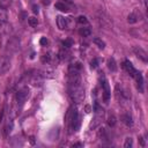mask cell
<instances>
[{
    "instance_id": "32",
    "label": "cell",
    "mask_w": 148,
    "mask_h": 148,
    "mask_svg": "<svg viewBox=\"0 0 148 148\" xmlns=\"http://www.w3.org/2000/svg\"><path fill=\"white\" fill-rule=\"evenodd\" d=\"M42 2H43V5H50V0H42Z\"/></svg>"
},
{
    "instance_id": "22",
    "label": "cell",
    "mask_w": 148,
    "mask_h": 148,
    "mask_svg": "<svg viewBox=\"0 0 148 148\" xmlns=\"http://www.w3.org/2000/svg\"><path fill=\"white\" fill-rule=\"evenodd\" d=\"M7 18H8L7 10L2 7H0V21H7Z\"/></svg>"
},
{
    "instance_id": "24",
    "label": "cell",
    "mask_w": 148,
    "mask_h": 148,
    "mask_svg": "<svg viewBox=\"0 0 148 148\" xmlns=\"http://www.w3.org/2000/svg\"><path fill=\"white\" fill-rule=\"evenodd\" d=\"M12 5V0H0V7L2 8H8Z\"/></svg>"
},
{
    "instance_id": "20",
    "label": "cell",
    "mask_w": 148,
    "mask_h": 148,
    "mask_svg": "<svg viewBox=\"0 0 148 148\" xmlns=\"http://www.w3.org/2000/svg\"><path fill=\"white\" fill-rule=\"evenodd\" d=\"M106 123H108V125H109L110 127H113V126L117 124V117H116L114 114H109Z\"/></svg>"
},
{
    "instance_id": "13",
    "label": "cell",
    "mask_w": 148,
    "mask_h": 148,
    "mask_svg": "<svg viewBox=\"0 0 148 148\" xmlns=\"http://www.w3.org/2000/svg\"><path fill=\"white\" fill-rule=\"evenodd\" d=\"M134 79H135V81H136V86H138V89L142 92L143 91V77H142V75H141V73H136L135 74V76H134Z\"/></svg>"
},
{
    "instance_id": "7",
    "label": "cell",
    "mask_w": 148,
    "mask_h": 148,
    "mask_svg": "<svg viewBox=\"0 0 148 148\" xmlns=\"http://www.w3.org/2000/svg\"><path fill=\"white\" fill-rule=\"evenodd\" d=\"M102 84V95H103V101L105 102V103H108L109 102V99H110V95H111V92H110V87H109V84H108V81L105 80V77H103V82L101 83Z\"/></svg>"
},
{
    "instance_id": "29",
    "label": "cell",
    "mask_w": 148,
    "mask_h": 148,
    "mask_svg": "<svg viewBox=\"0 0 148 148\" xmlns=\"http://www.w3.org/2000/svg\"><path fill=\"white\" fill-rule=\"evenodd\" d=\"M39 43H40V45L46 46V45H47V43H49V40L46 39V37H42V38H40V40H39Z\"/></svg>"
},
{
    "instance_id": "15",
    "label": "cell",
    "mask_w": 148,
    "mask_h": 148,
    "mask_svg": "<svg viewBox=\"0 0 148 148\" xmlns=\"http://www.w3.org/2000/svg\"><path fill=\"white\" fill-rule=\"evenodd\" d=\"M39 73H40L39 76H42V77H46V79H52V77H54V72H53L52 69H43V71H40Z\"/></svg>"
},
{
    "instance_id": "30",
    "label": "cell",
    "mask_w": 148,
    "mask_h": 148,
    "mask_svg": "<svg viewBox=\"0 0 148 148\" xmlns=\"http://www.w3.org/2000/svg\"><path fill=\"white\" fill-rule=\"evenodd\" d=\"M32 12H34L35 14H38L39 8H38V6H37V5H32Z\"/></svg>"
},
{
    "instance_id": "28",
    "label": "cell",
    "mask_w": 148,
    "mask_h": 148,
    "mask_svg": "<svg viewBox=\"0 0 148 148\" xmlns=\"http://www.w3.org/2000/svg\"><path fill=\"white\" fill-rule=\"evenodd\" d=\"M72 44H73V42H72L71 39H66V40L62 42V45H64L65 49H69V47L72 46Z\"/></svg>"
},
{
    "instance_id": "36",
    "label": "cell",
    "mask_w": 148,
    "mask_h": 148,
    "mask_svg": "<svg viewBox=\"0 0 148 148\" xmlns=\"http://www.w3.org/2000/svg\"><path fill=\"white\" fill-rule=\"evenodd\" d=\"M65 1H67V2H71V1H72V0H65Z\"/></svg>"
},
{
    "instance_id": "26",
    "label": "cell",
    "mask_w": 148,
    "mask_h": 148,
    "mask_svg": "<svg viewBox=\"0 0 148 148\" xmlns=\"http://www.w3.org/2000/svg\"><path fill=\"white\" fill-rule=\"evenodd\" d=\"M77 22H79L80 24H88V20H87V17L83 16V15H81V16L77 17Z\"/></svg>"
},
{
    "instance_id": "21",
    "label": "cell",
    "mask_w": 148,
    "mask_h": 148,
    "mask_svg": "<svg viewBox=\"0 0 148 148\" xmlns=\"http://www.w3.org/2000/svg\"><path fill=\"white\" fill-rule=\"evenodd\" d=\"M92 43H94L95 45H97V46H98L99 49H102V50L105 47V43H104L101 38H94V39H92Z\"/></svg>"
},
{
    "instance_id": "25",
    "label": "cell",
    "mask_w": 148,
    "mask_h": 148,
    "mask_svg": "<svg viewBox=\"0 0 148 148\" xmlns=\"http://www.w3.org/2000/svg\"><path fill=\"white\" fill-rule=\"evenodd\" d=\"M132 145H133L132 138H126L125 139V142H124V147L125 148H130V147H132Z\"/></svg>"
},
{
    "instance_id": "12",
    "label": "cell",
    "mask_w": 148,
    "mask_h": 148,
    "mask_svg": "<svg viewBox=\"0 0 148 148\" xmlns=\"http://www.w3.org/2000/svg\"><path fill=\"white\" fill-rule=\"evenodd\" d=\"M57 25L60 30H64L67 28V22H66V18L61 15H58L57 16Z\"/></svg>"
},
{
    "instance_id": "6",
    "label": "cell",
    "mask_w": 148,
    "mask_h": 148,
    "mask_svg": "<svg viewBox=\"0 0 148 148\" xmlns=\"http://www.w3.org/2000/svg\"><path fill=\"white\" fill-rule=\"evenodd\" d=\"M28 97H29V89H28L27 87L20 89V90L17 91V94H16V102H17V105H20V106L23 105V104L25 103V101L28 99Z\"/></svg>"
},
{
    "instance_id": "31",
    "label": "cell",
    "mask_w": 148,
    "mask_h": 148,
    "mask_svg": "<svg viewBox=\"0 0 148 148\" xmlns=\"http://www.w3.org/2000/svg\"><path fill=\"white\" fill-rule=\"evenodd\" d=\"M139 141H140V145H141L142 147H145V142H143V138H142V136L139 138Z\"/></svg>"
},
{
    "instance_id": "1",
    "label": "cell",
    "mask_w": 148,
    "mask_h": 148,
    "mask_svg": "<svg viewBox=\"0 0 148 148\" xmlns=\"http://www.w3.org/2000/svg\"><path fill=\"white\" fill-rule=\"evenodd\" d=\"M68 94L75 103H81L84 98V90H83L81 83H79V84H68Z\"/></svg>"
},
{
    "instance_id": "18",
    "label": "cell",
    "mask_w": 148,
    "mask_h": 148,
    "mask_svg": "<svg viewBox=\"0 0 148 148\" xmlns=\"http://www.w3.org/2000/svg\"><path fill=\"white\" fill-rule=\"evenodd\" d=\"M108 67H109V69L111 71V72H116L117 71V64H116V60H114V58H110L109 60H108Z\"/></svg>"
},
{
    "instance_id": "5",
    "label": "cell",
    "mask_w": 148,
    "mask_h": 148,
    "mask_svg": "<svg viewBox=\"0 0 148 148\" xmlns=\"http://www.w3.org/2000/svg\"><path fill=\"white\" fill-rule=\"evenodd\" d=\"M20 39L17 37H12L8 42H7V45H6V50L10 53H14L16 51L20 50Z\"/></svg>"
},
{
    "instance_id": "2",
    "label": "cell",
    "mask_w": 148,
    "mask_h": 148,
    "mask_svg": "<svg viewBox=\"0 0 148 148\" xmlns=\"http://www.w3.org/2000/svg\"><path fill=\"white\" fill-rule=\"evenodd\" d=\"M103 116H104V110L96 106V111H95V117L92 118L90 125H89V128L90 130H95L101 124H102V120H103Z\"/></svg>"
},
{
    "instance_id": "16",
    "label": "cell",
    "mask_w": 148,
    "mask_h": 148,
    "mask_svg": "<svg viewBox=\"0 0 148 148\" xmlns=\"http://www.w3.org/2000/svg\"><path fill=\"white\" fill-rule=\"evenodd\" d=\"M12 130H13V121H12V119H8L6 125H5V127H3V135L7 136L12 132Z\"/></svg>"
},
{
    "instance_id": "4",
    "label": "cell",
    "mask_w": 148,
    "mask_h": 148,
    "mask_svg": "<svg viewBox=\"0 0 148 148\" xmlns=\"http://www.w3.org/2000/svg\"><path fill=\"white\" fill-rule=\"evenodd\" d=\"M79 125H80L79 113H77V111L74 109V111H72V114H71V118H69V130H71V132L77 131Z\"/></svg>"
},
{
    "instance_id": "3",
    "label": "cell",
    "mask_w": 148,
    "mask_h": 148,
    "mask_svg": "<svg viewBox=\"0 0 148 148\" xmlns=\"http://www.w3.org/2000/svg\"><path fill=\"white\" fill-rule=\"evenodd\" d=\"M12 66V60L8 56H0V75H5Z\"/></svg>"
},
{
    "instance_id": "9",
    "label": "cell",
    "mask_w": 148,
    "mask_h": 148,
    "mask_svg": "<svg viewBox=\"0 0 148 148\" xmlns=\"http://www.w3.org/2000/svg\"><path fill=\"white\" fill-rule=\"evenodd\" d=\"M12 31L13 28L7 21H0V35H8Z\"/></svg>"
},
{
    "instance_id": "11",
    "label": "cell",
    "mask_w": 148,
    "mask_h": 148,
    "mask_svg": "<svg viewBox=\"0 0 148 148\" xmlns=\"http://www.w3.org/2000/svg\"><path fill=\"white\" fill-rule=\"evenodd\" d=\"M123 66H124V68L126 69V72H127V73H128V74H130L132 77H134V76H135V74L138 73V71H136V69L133 67V65H132V64H131L128 60L124 61V65H123Z\"/></svg>"
},
{
    "instance_id": "33",
    "label": "cell",
    "mask_w": 148,
    "mask_h": 148,
    "mask_svg": "<svg viewBox=\"0 0 148 148\" xmlns=\"http://www.w3.org/2000/svg\"><path fill=\"white\" fill-rule=\"evenodd\" d=\"M86 112H87V113H88V112H90V106H89V105H87V106H86Z\"/></svg>"
},
{
    "instance_id": "23",
    "label": "cell",
    "mask_w": 148,
    "mask_h": 148,
    "mask_svg": "<svg viewBox=\"0 0 148 148\" xmlns=\"http://www.w3.org/2000/svg\"><path fill=\"white\" fill-rule=\"evenodd\" d=\"M28 23H29L30 27H37L38 20H37L35 16H30V17H28Z\"/></svg>"
},
{
    "instance_id": "10",
    "label": "cell",
    "mask_w": 148,
    "mask_h": 148,
    "mask_svg": "<svg viewBox=\"0 0 148 148\" xmlns=\"http://www.w3.org/2000/svg\"><path fill=\"white\" fill-rule=\"evenodd\" d=\"M140 20H141V14H140V12H138V10L132 12V13L128 14V16H127V22L131 23V24H134V23H136V22L140 21Z\"/></svg>"
},
{
    "instance_id": "34",
    "label": "cell",
    "mask_w": 148,
    "mask_h": 148,
    "mask_svg": "<svg viewBox=\"0 0 148 148\" xmlns=\"http://www.w3.org/2000/svg\"><path fill=\"white\" fill-rule=\"evenodd\" d=\"M30 142H31V143H35V140H34V138H32V136L30 138Z\"/></svg>"
},
{
    "instance_id": "27",
    "label": "cell",
    "mask_w": 148,
    "mask_h": 148,
    "mask_svg": "<svg viewBox=\"0 0 148 148\" xmlns=\"http://www.w3.org/2000/svg\"><path fill=\"white\" fill-rule=\"evenodd\" d=\"M98 64H99V60H98V59H92V60L90 61V67H91L92 69H95V68L98 67Z\"/></svg>"
},
{
    "instance_id": "35",
    "label": "cell",
    "mask_w": 148,
    "mask_h": 148,
    "mask_svg": "<svg viewBox=\"0 0 148 148\" xmlns=\"http://www.w3.org/2000/svg\"><path fill=\"white\" fill-rule=\"evenodd\" d=\"M1 43H2V39H1V35H0V47H1Z\"/></svg>"
},
{
    "instance_id": "14",
    "label": "cell",
    "mask_w": 148,
    "mask_h": 148,
    "mask_svg": "<svg viewBox=\"0 0 148 148\" xmlns=\"http://www.w3.org/2000/svg\"><path fill=\"white\" fill-rule=\"evenodd\" d=\"M121 121L126 125V126H133V120H132V117H131V114H128V113H125V114H123L121 116Z\"/></svg>"
},
{
    "instance_id": "8",
    "label": "cell",
    "mask_w": 148,
    "mask_h": 148,
    "mask_svg": "<svg viewBox=\"0 0 148 148\" xmlns=\"http://www.w3.org/2000/svg\"><path fill=\"white\" fill-rule=\"evenodd\" d=\"M133 52H134L135 56H136L140 60H142L143 62H147V61H148V54H147V52H146L142 47L134 46V47H133Z\"/></svg>"
},
{
    "instance_id": "19",
    "label": "cell",
    "mask_w": 148,
    "mask_h": 148,
    "mask_svg": "<svg viewBox=\"0 0 148 148\" xmlns=\"http://www.w3.org/2000/svg\"><path fill=\"white\" fill-rule=\"evenodd\" d=\"M79 34H80V36H82V37H88V36H90L91 30H90L89 28H87V27H82V28H80Z\"/></svg>"
},
{
    "instance_id": "17",
    "label": "cell",
    "mask_w": 148,
    "mask_h": 148,
    "mask_svg": "<svg viewBox=\"0 0 148 148\" xmlns=\"http://www.w3.org/2000/svg\"><path fill=\"white\" fill-rule=\"evenodd\" d=\"M54 7H56V9H58V10H60V12H65V13L69 10V7H68L65 2H56Z\"/></svg>"
}]
</instances>
